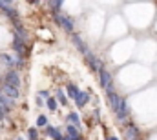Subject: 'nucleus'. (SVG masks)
Returning a JSON list of instances; mask_svg holds the SVG:
<instances>
[{
	"label": "nucleus",
	"mask_w": 157,
	"mask_h": 140,
	"mask_svg": "<svg viewBox=\"0 0 157 140\" xmlns=\"http://www.w3.org/2000/svg\"><path fill=\"white\" fill-rule=\"evenodd\" d=\"M124 137H126V140H137L139 138V129H137V126L128 124V126L124 127Z\"/></svg>",
	"instance_id": "obj_9"
},
{
	"label": "nucleus",
	"mask_w": 157,
	"mask_h": 140,
	"mask_svg": "<svg viewBox=\"0 0 157 140\" xmlns=\"http://www.w3.org/2000/svg\"><path fill=\"white\" fill-rule=\"evenodd\" d=\"M66 133H68V137H70L71 140L80 138V135H78V127H77V126H68V127H66Z\"/></svg>",
	"instance_id": "obj_14"
},
{
	"label": "nucleus",
	"mask_w": 157,
	"mask_h": 140,
	"mask_svg": "<svg viewBox=\"0 0 157 140\" xmlns=\"http://www.w3.org/2000/svg\"><path fill=\"white\" fill-rule=\"evenodd\" d=\"M99 76H101V86L108 91V89H113V78H112V75L108 73V69H102L99 71Z\"/></svg>",
	"instance_id": "obj_3"
},
{
	"label": "nucleus",
	"mask_w": 157,
	"mask_h": 140,
	"mask_svg": "<svg viewBox=\"0 0 157 140\" xmlns=\"http://www.w3.org/2000/svg\"><path fill=\"white\" fill-rule=\"evenodd\" d=\"M0 9H2L13 22H18V11H17L9 2H0Z\"/></svg>",
	"instance_id": "obj_5"
},
{
	"label": "nucleus",
	"mask_w": 157,
	"mask_h": 140,
	"mask_svg": "<svg viewBox=\"0 0 157 140\" xmlns=\"http://www.w3.org/2000/svg\"><path fill=\"white\" fill-rule=\"evenodd\" d=\"M37 126H39V127H48V118H46L44 115H40L39 118H37Z\"/></svg>",
	"instance_id": "obj_19"
},
{
	"label": "nucleus",
	"mask_w": 157,
	"mask_h": 140,
	"mask_svg": "<svg viewBox=\"0 0 157 140\" xmlns=\"http://www.w3.org/2000/svg\"><path fill=\"white\" fill-rule=\"evenodd\" d=\"M39 97H40V100H42V98H46V100H49V98H51L48 91H39Z\"/></svg>",
	"instance_id": "obj_21"
},
{
	"label": "nucleus",
	"mask_w": 157,
	"mask_h": 140,
	"mask_svg": "<svg viewBox=\"0 0 157 140\" xmlns=\"http://www.w3.org/2000/svg\"><path fill=\"white\" fill-rule=\"evenodd\" d=\"M57 100H59V102H60V104H68V98H66V95H64V91H62V89H59V91H57Z\"/></svg>",
	"instance_id": "obj_17"
},
{
	"label": "nucleus",
	"mask_w": 157,
	"mask_h": 140,
	"mask_svg": "<svg viewBox=\"0 0 157 140\" xmlns=\"http://www.w3.org/2000/svg\"><path fill=\"white\" fill-rule=\"evenodd\" d=\"M46 133H48V137H51L53 140H64V137L60 135V131L57 127H53V126H48L46 127Z\"/></svg>",
	"instance_id": "obj_11"
},
{
	"label": "nucleus",
	"mask_w": 157,
	"mask_h": 140,
	"mask_svg": "<svg viewBox=\"0 0 157 140\" xmlns=\"http://www.w3.org/2000/svg\"><path fill=\"white\" fill-rule=\"evenodd\" d=\"M0 87H2V93H4L7 98H11V100H17V98H18V89L11 87V86H9V84H6V82H2V84H0Z\"/></svg>",
	"instance_id": "obj_7"
},
{
	"label": "nucleus",
	"mask_w": 157,
	"mask_h": 140,
	"mask_svg": "<svg viewBox=\"0 0 157 140\" xmlns=\"http://www.w3.org/2000/svg\"><path fill=\"white\" fill-rule=\"evenodd\" d=\"M106 95H108V102H110V109L113 111V113H117L119 111V105H121V97H119L117 93L113 91V89H108L106 91Z\"/></svg>",
	"instance_id": "obj_4"
},
{
	"label": "nucleus",
	"mask_w": 157,
	"mask_h": 140,
	"mask_svg": "<svg viewBox=\"0 0 157 140\" xmlns=\"http://www.w3.org/2000/svg\"><path fill=\"white\" fill-rule=\"evenodd\" d=\"M28 138L29 140H39V133H37L35 127H29V129H28Z\"/></svg>",
	"instance_id": "obj_18"
},
{
	"label": "nucleus",
	"mask_w": 157,
	"mask_h": 140,
	"mask_svg": "<svg viewBox=\"0 0 157 140\" xmlns=\"http://www.w3.org/2000/svg\"><path fill=\"white\" fill-rule=\"evenodd\" d=\"M48 7H49L55 15H59V11H60V7H62V2H59V0H57V2H48Z\"/></svg>",
	"instance_id": "obj_16"
},
{
	"label": "nucleus",
	"mask_w": 157,
	"mask_h": 140,
	"mask_svg": "<svg viewBox=\"0 0 157 140\" xmlns=\"http://www.w3.org/2000/svg\"><path fill=\"white\" fill-rule=\"evenodd\" d=\"M46 104H48V109H49V111H55V109H57V100H55L53 97H51Z\"/></svg>",
	"instance_id": "obj_20"
},
{
	"label": "nucleus",
	"mask_w": 157,
	"mask_h": 140,
	"mask_svg": "<svg viewBox=\"0 0 157 140\" xmlns=\"http://www.w3.org/2000/svg\"><path fill=\"white\" fill-rule=\"evenodd\" d=\"M90 102V95L88 93H84V91H80L77 97V100H75V104H77V107H84V105Z\"/></svg>",
	"instance_id": "obj_12"
},
{
	"label": "nucleus",
	"mask_w": 157,
	"mask_h": 140,
	"mask_svg": "<svg viewBox=\"0 0 157 140\" xmlns=\"http://www.w3.org/2000/svg\"><path fill=\"white\" fill-rule=\"evenodd\" d=\"M55 18H57V22H59V26L64 29V31H68V33H73V20L70 18V17H66V15H55Z\"/></svg>",
	"instance_id": "obj_2"
},
{
	"label": "nucleus",
	"mask_w": 157,
	"mask_h": 140,
	"mask_svg": "<svg viewBox=\"0 0 157 140\" xmlns=\"http://www.w3.org/2000/svg\"><path fill=\"white\" fill-rule=\"evenodd\" d=\"M73 44H75V47H77V49L80 51V53H82V55H84V57H88V55H91V51H90V47H88V46H86V44L82 42V38H80L78 35H73Z\"/></svg>",
	"instance_id": "obj_8"
},
{
	"label": "nucleus",
	"mask_w": 157,
	"mask_h": 140,
	"mask_svg": "<svg viewBox=\"0 0 157 140\" xmlns=\"http://www.w3.org/2000/svg\"><path fill=\"white\" fill-rule=\"evenodd\" d=\"M77 140H82V138H77Z\"/></svg>",
	"instance_id": "obj_25"
},
{
	"label": "nucleus",
	"mask_w": 157,
	"mask_h": 140,
	"mask_svg": "<svg viewBox=\"0 0 157 140\" xmlns=\"http://www.w3.org/2000/svg\"><path fill=\"white\" fill-rule=\"evenodd\" d=\"M115 115H117V120H119V122H122V124H126V122H128V115H130V111H128V105H126V100H124V98L121 100L119 111L115 113Z\"/></svg>",
	"instance_id": "obj_6"
},
{
	"label": "nucleus",
	"mask_w": 157,
	"mask_h": 140,
	"mask_svg": "<svg viewBox=\"0 0 157 140\" xmlns=\"http://www.w3.org/2000/svg\"><path fill=\"white\" fill-rule=\"evenodd\" d=\"M106 140H119V138H117V137H108Z\"/></svg>",
	"instance_id": "obj_23"
},
{
	"label": "nucleus",
	"mask_w": 157,
	"mask_h": 140,
	"mask_svg": "<svg viewBox=\"0 0 157 140\" xmlns=\"http://www.w3.org/2000/svg\"><path fill=\"white\" fill-rule=\"evenodd\" d=\"M66 91H68V97H70V98H73V100H77L78 93H80L75 84H68V86H66Z\"/></svg>",
	"instance_id": "obj_13"
},
{
	"label": "nucleus",
	"mask_w": 157,
	"mask_h": 140,
	"mask_svg": "<svg viewBox=\"0 0 157 140\" xmlns=\"http://www.w3.org/2000/svg\"><path fill=\"white\" fill-rule=\"evenodd\" d=\"M6 111H7V107H6V105H2V104H0V120L4 118V115H6Z\"/></svg>",
	"instance_id": "obj_22"
},
{
	"label": "nucleus",
	"mask_w": 157,
	"mask_h": 140,
	"mask_svg": "<svg viewBox=\"0 0 157 140\" xmlns=\"http://www.w3.org/2000/svg\"><path fill=\"white\" fill-rule=\"evenodd\" d=\"M2 82L9 84V86L15 87V89H18V87L22 86V82H20V75H18L17 71H7V73L4 75V80H2Z\"/></svg>",
	"instance_id": "obj_1"
},
{
	"label": "nucleus",
	"mask_w": 157,
	"mask_h": 140,
	"mask_svg": "<svg viewBox=\"0 0 157 140\" xmlns=\"http://www.w3.org/2000/svg\"><path fill=\"white\" fill-rule=\"evenodd\" d=\"M15 140H24V138H20V137H18V138H15Z\"/></svg>",
	"instance_id": "obj_24"
},
{
	"label": "nucleus",
	"mask_w": 157,
	"mask_h": 140,
	"mask_svg": "<svg viewBox=\"0 0 157 140\" xmlns=\"http://www.w3.org/2000/svg\"><path fill=\"white\" fill-rule=\"evenodd\" d=\"M86 62H88V66H90L93 71H101V69H102V68H101L99 58H97V57H93V55H88V57H86Z\"/></svg>",
	"instance_id": "obj_10"
},
{
	"label": "nucleus",
	"mask_w": 157,
	"mask_h": 140,
	"mask_svg": "<svg viewBox=\"0 0 157 140\" xmlns=\"http://www.w3.org/2000/svg\"><path fill=\"white\" fill-rule=\"evenodd\" d=\"M66 120H68V122H70V124H73V126H80V116H78V113H75V111H73V113H70V115H68V116H66Z\"/></svg>",
	"instance_id": "obj_15"
}]
</instances>
